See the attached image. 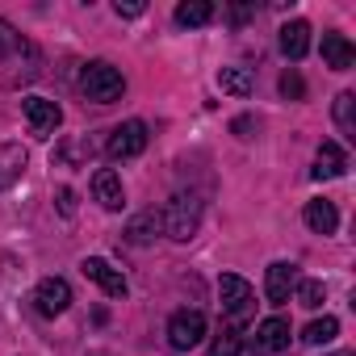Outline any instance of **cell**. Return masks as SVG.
<instances>
[{
    "label": "cell",
    "instance_id": "cell-24",
    "mask_svg": "<svg viewBox=\"0 0 356 356\" xmlns=\"http://www.w3.org/2000/svg\"><path fill=\"white\" fill-rule=\"evenodd\" d=\"M239 348H243V335H239L235 327H227V331L210 343V356H239Z\"/></svg>",
    "mask_w": 356,
    "mask_h": 356
},
{
    "label": "cell",
    "instance_id": "cell-13",
    "mask_svg": "<svg viewBox=\"0 0 356 356\" xmlns=\"http://www.w3.org/2000/svg\"><path fill=\"white\" fill-rule=\"evenodd\" d=\"M306 227L314 231V235H335V227H339V210H335V202H327V197H314V202H306Z\"/></svg>",
    "mask_w": 356,
    "mask_h": 356
},
{
    "label": "cell",
    "instance_id": "cell-23",
    "mask_svg": "<svg viewBox=\"0 0 356 356\" xmlns=\"http://www.w3.org/2000/svg\"><path fill=\"white\" fill-rule=\"evenodd\" d=\"M22 51H30V42L5 22V17H0V59H9V55H22Z\"/></svg>",
    "mask_w": 356,
    "mask_h": 356
},
{
    "label": "cell",
    "instance_id": "cell-18",
    "mask_svg": "<svg viewBox=\"0 0 356 356\" xmlns=\"http://www.w3.org/2000/svg\"><path fill=\"white\" fill-rule=\"evenodd\" d=\"M155 235H159V214H155V210L134 214V218H130V227H126V243H134V248L155 243Z\"/></svg>",
    "mask_w": 356,
    "mask_h": 356
},
{
    "label": "cell",
    "instance_id": "cell-2",
    "mask_svg": "<svg viewBox=\"0 0 356 356\" xmlns=\"http://www.w3.org/2000/svg\"><path fill=\"white\" fill-rule=\"evenodd\" d=\"M80 92H84L92 105H113V101H122V92H126V80H122V72H118L113 63H105V59H92V63L80 72Z\"/></svg>",
    "mask_w": 356,
    "mask_h": 356
},
{
    "label": "cell",
    "instance_id": "cell-20",
    "mask_svg": "<svg viewBox=\"0 0 356 356\" xmlns=\"http://www.w3.org/2000/svg\"><path fill=\"white\" fill-rule=\"evenodd\" d=\"M339 335V318H331V314H323V318H314V323H306V331H302V343H310V348H318V343H331Z\"/></svg>",
    "mask_w": 356,
    "mask_h": 356
},
{
    "label": "cell",
    "instance_id": "cell-5",
    "mask_svg": "<svg viewBox=\"0 0 356 356\" xmlns=\"http://www.w3.org/2000/svg\"><path fill=\"white\" fill-rule=\"evenodd\" d=\"M147 138H151V130H147V122H122L113 134H109V143H105V155L109 159H134V155H143L147 151Z\"/></svg>",
    "mask_w": 356,
    "mask_h": 356
},
{
    "label": "cell",
    "instance_id": "cell-6",
    "mask_svg": "<svg viewBox=\"0 0 356 356\" xmlns=\"http://www.w3.org/2000/svg\"><path fill=\"white\" fill-rule=\"evenodd\" d=\"M22 113L30 122V134H38V138H51L59 130V122H63V109L55 101H47V97H26L22 101Z\"/></svg>",
    "mask_w": 356,
    "mask_h": 356
},
{
    "label": "cell",
    "instance_id": "cell-22",
    "mask_svg": "<svg viewBox=\"0 0 356 356\" xmlns=\"http://www.w3.org/2000/svg\"><path fill=\"white\" fill-rule=\"evenodd\" d=\"M293 293H298V302H302L306 310H318V306L327 302V285H323V281H298Z\"/></svg>",
    "mask_w": 356,
    "mask_h": 356
},
{
    "label": "cell",
    "instance_id": "cell-8",
    "mask_svg": "<svg viewBox=\"0 0 356 356\" xmlns=\"http://www.w3.org/2000/svg\"><path fill=\"white\" fill-rule=\"evenodd\" d=\"M80 273H84L92 285H101V293H105V298H126V289H130V285H126V277H122L109 260H101V256H88V260L80 264Z\"/></svg>",
    "mask_w": 356,
    "mask_h": 356
},
{
    "label": "cell",
    "instance_id": "cell-12",
    "mask_svg": "<svg viewBox=\"0 0 356 356\" xmlns=\"http://www.w3.org/2000/svg\"><path fill=\"white\" fill-rule=\"evenodd\" d=\"M343 172H348V151L335 138H327L318 147V155H314V181H335V176H343Z\"/></svg>",
    "mask_w": 356,
    "mask_h": 356
},
{
    "label": "cell",
    "instance_id": "cell-16",
    "mask_svg": "<svg viewBox=\"0 0 356 356\" xmlns=\"http://www.w3.org/2000/svg\"><path fill=\"white\" fill-rule=\"evenodd\" d=\"M172 17H176V26L197 30V26H210L214 22V5H210V0H181Z\"/></svg>",
    "mask_w": 356,
    "mask_h": 356
},
{
    "label": "cell",
    "instance_id": "cell-3",
    "mask_svg": "<svg viewBox=\"0 0 356 356\" xmlns=\"http://www.w3.org/2000/svg\"><path fill=\"white\" fill-rule=\"evenodd\" d=\"M218 298H222V314L231 318V327H235V331H239L243 323H252V318H256V289H252L243 277L222 273V281H218Z\"/></svg>",
    "mask_w": 356,
    "mask_h": 356
},
{
    "label": "cell",
    "instance_id": "cell-15",
    "mask_svg": "<svg viewBox=\"0 0 356 356\" xmlns=\"http://www.w3.org/2000/svg\"><path fill=\"white\" fill-rule=\"evenodd\" d=\"M256 348L260 352H285L289 348V323L285 318H264L260 327H256Z\"/></svg>",
    "mask_w": 356,
    "mask_h": 356
},
{
    "label": "cell",
    "instance_id": "cell-9",
    "mask_svg": "<svg viewBox=\"0 0 356 356\" xmlns=\"http://www.w3.org/2000/svg\"><path fill=\"white\" fill-rule=\"evenodd\" d=\"M293 285H298V268L293 264H285V260L268 264V273H264V298L273 306H285L293 298Z\"/></svg>",
    "mask_w": 356,
    "mask_h": 356
},
{
    "label": "cell",
    "instance_id": "cell-10",
    "mask_svg": "<svg viewBox=\"0 0 356 356\" xmlns=\"http://www.w3.org/2000/svg\"><path fill=\"white\" fill-rule=\"evenodd\" d=\"M92 197L101 202V210H122L126 206V189H122V176L113 168H101L92 176Z\"/></svg>",
    "mask_w": 356,
    "mask_h": 356
},
{
    "label": "cell",
    "instance_id": "cell-25",
    "mask_svg": "<svg viewBox=\"0 0 356 356\" xmlns=\"http://www.w3.org/2000/svg\"><path fill=\"white\" fill-rule=\"evenodd\" d=\"M281 97H289V101H302V97H306V80H302L293 67L281 76Z\"/></svg>",
    "mask_w": 356,
    "mask_h": 356
},
{
    "label": "cell",
    "instance_id": "cell-14",
    "mask_svg": "<svg viewBox=\"0 0 356 356\" xmlns=\"http://www.w3.org/2000/svg\"><path fill=\"white\" fill-rule=\"evenodd\" d=\"M323 63L335 67V72H348L356 63V47L343 34H323Z\"/></svg>",
    "mask_w": 356,
    "mask_h": 356
},
{
    "label": "cell",
    "instance_id": "cell-21",
    "mask_svg": "<svg viewBox=\"0 0 356 356\" xmlns=\"http://www.w3.org/2000/svg\"><path fill=\"white\" fill-rule=\"evenodd\" d=\"M352 105H356V97H352V92H339V97H335V126H339V134H343V138H356Z\"/></svg>",
    "mask_w": 356,
    "mask_h": 356
},
{
    "label": "cell",
    "instance_id": "cell-4",
    "mask_svg": "<svg viewBox=\"0 0 356 356\" xmlns=\"http://www.w3.org/2000/svg\"><path fill=\"white\" fill-rule=\"evenodd\" d=\"M206 339V314L202 310H176L172 318H168V343L176 348V352H189V348H197Z\"/></svg>",
    "mask_w": 356,
    "mask_h": 356
},
{
    "label": "cell",
    "instance_id": "cell-17",
    "mask_svg": "<svg viewBox=\"0 0 356 356\" xmlns=\"http://www.w3.org/2000/svg\"><path fill=\"white\" fill-rule=\"evenodd\" d=\"M306 51H310V26H306V22H289V26H281V55L298 63Z\"/></svg>",
    "mask_w": 356,
    "mask_h": 356
},
{
    "label": "cell",
    "instance_id": "cell-27",
    "mask_svg": "<svg viewBox=\"0 0 356 356\" xmlns=\"http://www.w3.org/2000/svg\"><path fill=\"white\" fill-rule=\"evenodd\" d=\"M59 214H67V218L76 214V193L72 189H59Z\"/></svg>",
    "mask_w": 356,
    "mask_h": 356
},
{
    "label": "cell",
    "instance_id": "cell-26",
    "mask_svg": "<svg viewBox=\"0 0 356 356\" xmlns=\"http://www.w3.org/2000/svg\"><path fill=\"white\" fill-rule=\"evenodd\" d=\"M113 13H118V17H143V13H147V5H143V0H118Z\"/></svg>",
    "mask_w": 356,
    "mask_h": 356
},
{
    "label": "cell",
    "instance_id": "cell-1",
    "mask_svg": "<svg viewBox=\"0 0 356 356\" xmlns=\"http://www.w3.org/2000/svg\"><path fill=\"white\" fill-rule=\"evenodd\" d=\"M202 227V197L197 193H176L163 210H159V231L176 243H189Z\"/></svg>",
    "mask_w": 356,
    "mask_h": 356
},
{
    "label": "cell",
    "instance_id": "cell-11",
    "mask_svg": "<svg viewBox=\"0 0 356 356\" xmlns=\"http://www.w3.org/2000/svg\"><path fill=\"white\" fill-rule=\"evenodd\" d=\"M26 163H30L26 147H17V143H0V193L13 189V185L22 181V176H26Z\"/></svg>",
    "mask_w": 356,
    "mask_h": 356
},
{
    "label": "cell",
    "instance_id": "cell-30",
    "mask_svg": "<svg viewBox=\"0 0 356 356\" xmlns=\"http://www.w3.org/2000/svg\"><path fill=\"white\" fill-rule=\"evenodd\" d=\"M335 356H352V352H335Z\"/></svg>",
    "mask_w": 356,
    "mask_h": 356
},
{
    "label": "cell",
    "instance_id": "cell-29",
    "mask_svg": "<svg viewBox=\"0 0 356 356\" xmlns=\"http://www.w3.org/2000/svg\"><path fill=\"white\" fill-rule=\"evenodd\" d=\"M231 17H235V22H243V17H252V5H235V9H231Z\"/></svg>",
    "mask_w": 356,
    "mask_h": 356
},
{
    "label": "cell",
    "instance_id": "cell-19",
    "mask_svg": "<svg viewBox=\"0 0 356 356\" xmlns=\"http://www.w3.org/2000/svg\"><path fill=\"white\" fill-rule=\"evenodd\" d=\"M218 88L231 92V97H252L256 76H252L248 67H222V72H218Z\"/></svg>",
    "mask_w": 356,
    "mask_h": 356
},
{
    "label": "cell",
    "instance_id": "cell-7",
    "mask_svg": "<svg viewBox=\"0 0 356 356\" xmlns=\"http://www.w3.org/2000/svg\"><path fill=\"white\" fill-rule=\"evenodd\" d=\"M34 306H38L42 318H59L72 306V285L63 277H42L38 289H34Z\"/></svg>",
    "mask_w": 356,
    "mask_h": 356
},
{
    "label": "cell",
    "instance_id": "cell-28",
    "mask_svg": "<svg viewBox=\"0 0 356 356\" xmlns=\"http://www.w3.org/2000/svg\"><path fill=\"white\" fill-rule=\"evenodd\" d=\"M231 130H235L239 138H252V130H256V122H252V118H235V122H231Z\"/></svg>",
    "mask_w": 356,
    "mask_h": 356
}]
</instances>
